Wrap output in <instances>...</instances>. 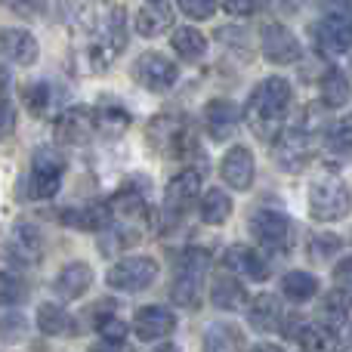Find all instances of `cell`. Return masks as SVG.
Here are the masks:
<instances>
[{
  "label": "cell",
  "instance_id": "cell-43",
  "mask_svg": "<svg viewBox=\"0 0 352 352\" xmlns=\"http://www.w3.org/2000/svg\"><path fill=\"white\" fill-rule=\"evenodd\" d=\"M219 3H223V10L229 16H254L263 6V0H219Z\"/></svg>",
  "mask_w": 352,
  "mask_h": 352
},
{
  "label": "cell",
  "instance_id": "cell-4",
  "mask_svg": "<svg viewBox=\"0 0 352 352\" xmlns=\"http://www.w3.org/2000/svg\"><path fill=\"white\" fill-rule=\"evenodd\" d=\"M352 210V195L346 182L337 176H324L316 179L309 188V213L318 223H337Z\"/></svg>",
  "mask_w": 352,
  "mask_h": 352
},
{
  "label": "cell",
  "instance_id": "cell-11",
  "mask_svg": "<svg viewBox=\"0 0 352 352\" xmlns=\"http://www.w3.org/2000/svg\"><path fill=\"white\" fill-rule=\"evenodd\" d=\"M316 50L324 56H340L352 50V16L349 12H328L322 22L312 28Z\"/></svg>",
  "mask_w": 352,
  "mask_h": 352
},
{
  "label": "cell",
  "instance_id": "cell-36",
  "mask_svg": "<svg viewBox=\"0 0 352 352\" xmlns=\"http://www.w3.org/2000/svg\"><path fill=\"white\" fill-rule=\"evenodd\" d=\"M328 148L334 155H352V115H343L340 121L331 124L328 130Z\"/></svg>",
  "mask_w": 352,
  "mask_h": 352
},
{
  "label": "cell",
  "instance_id": "cell-40",
  "mask_svg": "<svg viewBox=\"0 0 352 352\" xmlns=\"http://www.w3.org/2000/svg\"><path fill=\"white\" fill-rule=\"evenodd\" d=\"M179 3V10L186 12L188 19H195V22H207V19H213V12H217V0H176Z\"/></svg>",
  "mask_w": 352,
  "mask_h": 352
},
{
  "label": "cell",
  "instance_id": "cell-32",
  "mask_svg": "<svg viewBox=\"0 0 352 352\" xmlns=\"http://www.w3.org/2000/svg\"><path fill=\"white\" fill-rule=\"evenodd\" d=\"M303 352H337V331L328 328V324H306L303 334L297 337Z\"/></svg>",
  "mask_w": 352,
  "mask_h": 352
},
{
  "label": "cell",
  "instance_id": "cell-1",
  "mask_svg": "<svg viewBox=\"0 0 352 352\" xmlns=\"http://www.w3.org/2000/svg\"><path fill=\"white\" fill-rule=\"evenodd\" d=\"M78 41L90 72H105L127 47V12L115 0H93L78 16Z\"/></svg>",
  "mask_w": 352,
  "mask_h": 352
},
{
  "label": "cell",
  "instance_id": "cell-25",
  "mask_svg": "<svg viewBox=\"0 0 352 352\" xmlns=\"http://www.w3.org/2000/svg\"><path fill=\"white\" fill-rule=\"evenodd\" d=\"M201 352H244V334L229 322H217L204 331Z\"/></svg>",
  "mask_w": 352,
  "mask_h": 352
},
{
  "label": "cell",
  "instance_id": "cell-29",
  "mask_svg": "<svg viewBox=\"0 0 352 352\" xmlns=\"http://www.w3.org/2000/svg\"><path fill=\"white\" fill-rule=\"evenodd\" d=\"M349 309H352V294L340 291V287H334V291H328L322 297V306H318V316H322V322L328 324V328H340L343 322L349 318Z\"/></svg>",
  "mask_w": 352,
  "mask_h": 352
},
{
  "label": "cell",
  "instance_id": "cell-45",
  "mask_svg": "<svg viewBox=\"0 0 352 352\" xmlns=\"http://www.w3.org/2000/svg\"><path fill=\"white\" fill-rule=\"evenodd\" d=\"M90 352H133V349H130L124 340L121 343H118V340H102L99 346H93Z\"/></svg>",
  "mask_w": 352,
  "mask_h": 352
},
{
  "label": "cell",
  "instance_id": "cell-35",
  "mask_svg": "<svg viewBox=\"0 0 352 352\" xmlns=\"http://www.w3.org/2000/svg\"><path fill=\"white\" fill-rule=\"evenodd\" d=\"M12 250H16L22 260H37L41 256V250H43V238H41V232L34 229V226H19L16 229V241H12Z\"/></svg>",
  "mask_w": 352,
  "mask_h": 352
},
{
  "label": "cell",
  "instance_id": "cell-31",
  "mask_svg": "<svg viewBox=\"0 0 352 352\" xmlns=\"http://www.w3.org/2000/svg\"><path fill=\"white\" fill-rule=\"evenodd\" d=\"M96 127L102 136H121L130 127V111L115 102L96 105Z\"/></svg>",
  "mask_w": 352,
  "mask_h": 352
},
{
  "label": "cell",
  "instance_id": "cell-49",
  "mask_svg": "<svg viewBox=\"0 0 352 352\" xmlns=\"http://www.w3.org/2000/svg\"><path fill=\"white\" fill-rule=\"evenodd\" d=\"M6 80H10V78H6V72H3V68H0V93H6V87H10V84H6Z\"/></svg>",
  "mask_w": 352,
  "mask_h": 352
},
{
  "label": "cell",
  "instance_id": "cell-30",
  "mask_svg": "<svg viewBox=\"0 0 352 352\" xmlns=\"http://www.w3.org/2000/svg\"><path fill=\"white\" fill-rule=\"evenodd\" d=\"M170 43H173V53L179 56V59H186V62H198L201 56L207 53V37L201 34L198 28H192V25L176 28Z\"/></svg>",
  "mask_w": 352,
  "mask_h": 352
},
{
  "label": "cell",
  "instance_id": "cell-13",
  "mask_svg": "<svg viewBox=\"0 0 352 352\" xmlns=\"http://www.w3.org/2000/svg\"><path fill=\"white\" fill-rule=\"evenodd\" d=\"M260 47L263 56L275 65H294V62L303 56V47L294 37V31H287L281 22H266L260 31Z\"/></svg>",
  "mask_w": 352,
  "mask_h": 352
},
{
  "label": "cell",
  "instance_id": "cell-9",
  "mask_svg": "<svg viewBox=\"0 0 352 352\" xmlns=\"http://www.w3.org/2000/svg\"><path fill=\"white\" fill-rule=\"evenodd\" d=\"M93 133H99L96 109H87V105H72L53 124V136L59 146H87Z\"/></svg>",
  "mask_w": 352,
  "mask_h": 352
},
{
  "label": "cell",
  "instance_id": "cell-34",
  "mask_svg": "<svg viewBox=\"0 0 352 352\" xmlns=\"http://www.w3.org/2000/svg\"><path fill=\"white\" fill-rule=\"evenodd\" d=\"M50 102H53V90H50V84H43V80H34V84H25L22 87V105L34 118L47 115Z\"/></svg>",
  "mask_w": 352,
  "mask_h": 352
},
{
  "label": "cell",
  "instance_id": "cell-41",
  "mask_svg": "<svg viewBox=\"0 0 352 352\" xmlns=\"http://www.w3.org/2000/svg\"><path fill=\"white\" fill-rule=\"evenodd\" d=\"M16 124H19V115H16V105L0 99V140L16 133Z\"/></svg>",
  "mask_w": 352,
  "mask_h": 352
},
{
  "label": "cell",
  "instance_id": "cell-42",
  "mask_svg": "<svg viewBox=\"0 0 352 352\" xmlns=\"http://www.w3.org/2000/svg\"><path fill=\"white\" fill-rule=\"evenodd\" d=\"M0 3H3L6 10L19 12V16H41L47 0H0Z\"/></svg>",
  "mask_w": 352,
  "mask_h": 352
},
{
  "label": "cell",
  "instance_id": "cell-5",
  "mask_svg": "<svg viewBox=\"0 0 352 352\" xmlns=\"http://www.w3.org/2000/svg\"><path fill=\"white\" fill-rule=\"evenodd\" d=\"M158 272H161V266L155 256H124V260H118L109 269L105 281H109L111 291L136 294V291H146L158 278Z\"/></svg>",
  "mask_w": 352,
  "mask_h": 352
},
{
  "label": "cell",
  "instance_id": "cell-23",
  "mask_svg": "<svg viewBox=\"0 0 352 352\" xmlns=\"http://www.w3.org/2000/svg\"><path fill=\"white\" fill-rule=\"evenodd\" d=\"M37 328L47 337H74L78 334V324H74L72 312L59 303H41V309H37Z\"/></svg>",
  "mask_w": 352,
  "mask_h": 352
},
{
  "label": "cell",
  "instance_id": "cell-6",
  "mask_svg": "<svg viewBox=\"0 0 352 352\" xmlns=\"http://www.w3.org/2000/svg\"><path fill=\"white\" fill-rule=\"evenodd\" d=\"M62 176H65V158L56 148H41L31 158V173H28V195L37 201H47L59 192Z\"/></svg>",
  "mask_w": 352,
  "mask_h": 352
},
{
  "label": "cell",
  "instance_id": "cell-10",
  "mask_svg": "<svg viewBox=\"0 0 352 352\" xmlns=\"http://www.w3.org/2000/svg\"><path fill=\"white\" fill-rule=\"evenodd\" d=\"M312 155H316V142L303 127H294L275 140V164L285 173H300L312 161Z\"/></svg>",
  "mask_w": 352,
  "mask_h": 352
},
{
  "label": "cell",
  "instance_id": "cell-8",
  "mask_svg": "<svg viewBox=\"0 0 352 352\" xmlns=\"http://www.w3.org/2000/svg\"><path fill=\"white\" fill-rule=\"evenodd\" d=\"M130 74H133V80L140 87H146L148 93H167L176 87V80H179V68H176L173 59H167L164 53H142L140 59L133 62V68H130Z\"/></svg>",
  "mask_w": 352,
  "mask_h": 352
},
{
  "label": "cell",
  "instance_id": "cell-12",
  "mask_svg": "<svg viewBox=\"0 0 352 352\" xmlns=\"http://www.w3.org/2000/svg\"><path fill=\"white\" fill-rule=\"evenodd\" d=\"M201 195V173L198 170H179L173 176L170 182H167L164 188V217H167V226H173L176 219L182 217V213L188 210V207L198 201Z\"/></svg>",
  "mask_w": 352,
  "mask_h": 352
},
{
  "label": "cell",
  "instance_id": "cell-15",
  "mask_svg": "<svg viewBox=\"0 0 352 352\" xmlns=\"http://www.w3.org/2000/svg\"><path fill=\"white\" fill-rule=\"evenodd\" d=\"M133 328L136 337L142 343H155V340H164L176 331V316L164 306H142L133 318Z\"/></svg>",
  "mask_w": 352,
  "mask_h": 352
},
{
  "label": "cell",
  "instance_id": "cell-50",
  "mask_svg": "<svg viewBox=\"0 0 352 352\" xmlns=\"http://www.w3.org/2000/svg\"><path fill=\"white\" fill-rule=\"evenodd\" d=\"M324 3H337V0H324Z\"/></svg>",
  "mask_w": 352,
  "mask_h": 352
},
{
  "label": "cell",
  "instance_id": "cell-46",
  "mask_svg": "<svg viewBox=\"0 0 352 352\" xmlns=\"http://www.w3.org/2000/svg\"><path fill=\"white\" fill-rule=\"evenodd\" d=\"M340 352H352V322H349V328L343 331V337H340Z\"/></svg>",
  "mask_w": 352,
  "mask_h": 352
},
{
  "label": "cell",
  "instance_id": "cell-22",
  "mask_svg": "<svg viewBox=\"0 0 352 352\" xmlns=\"http://www.w3.org/2000/svg\"><path fill=\"white\" fill-rule=\"evenodd\" d=\"M167 28H173V6L167 0H148L140 12H136V31L142 37H158Z\"/></svg>",
  "mask_w": 352,
  "mask_h": 352
},
{
  "label": "cell",
  "instance_id": "cell-33",
  "mask_svg": "<svg viewBox=\"0 0 352 352\" xmlns=\"http://www.w3.org/2000/svg\"><path fill=\"white\" fill-rule=\"evenodd\" d=\"M281 291H285L287 300H294V303H306V300H312L318 294V278L309 272H287L285 278H281Z\"/></svg>",
  "mask_w": 352,
  "mask_h": 352
},
{
  "label": "cell",
  "instance_id": "cell-47",
  "mask_svg": "<svg viewBox=\"0 0 352 352\" xmlns=\"http://www.w3.org/2000/svg\"><path fill=\"white\" fill-rule=\"evenodd\" d=\"M250 352H285V349L275 346V343H256V346L250 349Z\"/></svg>",
  "mask_w": 352,
  "mask_h": 352
},
{
  "label": "cell",
  "instance_id": "cell-17",
  "mask_svg": "<svg viewBox=\"0 0 352 352\" xmlns=\"http://www.w3.org/2000/svg\"><path fill=\"white\" fill-rule=\"evenodd\" d=\"M244 111L238 109L232 99H213V102H207L204 109V121H207V130H210V136L217 142L229 140L232 133H235V127L241 124Z\"/></svg>",
  "mask_w": 352,
  "mask_h": 352
},
{
  "label": "cell",
  "instance_id": "cell-21",
  "mask_svg": "<svg viewBox=\"0 0 352 352\" xmlns=\"http://www.w3.org/2000/svg\"><path fill=\"white\" fill-rule=\"evenodd\" d=\"M62 213V223L78 226V229H90V232H105L111 226V207L105 201H90L80 207H68Z\"/></svg>",
  "mask_w": 352,
  "mask_h": 352
},
{
  "label": "cell",
  "instance_id": "cell-18",
  "mask_svg": "<svg viewBox=\"0 0 352 352\" xmlns=\"http://www.w3.org/2000/svg\"><path fill=\"white\" fill-rule=\"evenodd\" d=\"M0 56L12 65H34L37 41L25 28H0Z\"/></svg>",
  "mask_w": 352,
  "mask_h": 352
},
{
  "label": "cell",
  "instance_id": "cell-27",
  "mask_svg": "<svg viewBox=\"0 0 352 352\" xmlns=\"http://www.w3.org/2000/svg\"><path fill=\"white\" fill-rule=\"evenodd\" d=\"M318 96H322L324 109H343L352 96L349 78L340 72V68H328V72L322 74V84H318Z\"/></svg>",
  "mask_w": 352,
  "mask_h": 352
},
{
  "label": "cell",
  "instance_id": "cell-19",
  "mask_svg": "<svg viewBox=\"0 0 352 352\" xmlns=\"http://www.w3.org/2000/svg\"><path fill=\"white\" fill-rule=\"evenodd\" d=\"M90 287H93V269L80 260L59 269V275H56V281H53V291L59 294L62 300H80Z\"/></svg>",
  "mask_w": 352,
  "mask_h": 352
},
{
  "label": "cell",
  "instance_id": "cell-7",
  "mask_svg": "<svg viewBox=\"0 0 352 352\" xmlns=\"http://www.w3.org/2000/svg\"><path fill=\"white\" fill-rule=\"evenodd\" d=\"M250 229V238H256V244L266 250H275V254H285L294 241V223L285 217L281 210H256L248 223Z\"/></svg>",
  "mask_w": 352,
  "mask_h": 352
},
{
  "label": "cell",
  "instance_id": "cell-16",
  "mask_svg": "<svg viewBox=\"0 0 352 352\" xmlns=\"http://www.w3.org/2000/svg\"><path fill=\"white\" fill-rule=\"evenodd\" d=\"M223 263L229 272L244 275V278H254V281L269 278V263L263 260L260 250L248 248V244H232V248L223 254Z\"/></svg>",
  "mask_w": 352,
  "mask_h": 352
},
{
  "label": "cell",
  "instance_id": "cell-24",
  "mask_svg": "<svg viewBox=\"0 0 352 352\" xmlns=\"http://www.w3.org/2000/svg\"><path fill=\"white\" fill-rule=\"evenodd\" d=\"M210 300H213V306H217V309H226V312L241 309L244 303H250V300H248V287H244L241 281L235 278V272L213 278V285H210Z\"/></svg>",
  "mask_w": 352,
  "mask_h": 352
},
{
  "label": "cell",
  "instance_id": "cell-39",
  "mask_svg": "<svg viewBox=\"0 0 352 352\" xmlns=\"http://www.w3.org/2000/svg\"><path fill=\"white\" fill-rule=\"evenodd\" d=\"M96 334L102 337V340L121 343L124 337H127V324H124V318H118L115 312H99L96 316Z\"/></svg>",
  "mask_w": 352,
  "mask_h": 352
},
{
  "label": "cell",
  "instance_id": "cell-14",
  "mask_svg": "<svg viewBox=\"0 0 352 352\" xmlns=\"http://www.w3.org/2000/svg\"><path fill=\"white\" fill-rule=\"evenodd\" d=\"M219 173H223V182L229 188H238V192H248L254 186L256 176V164H254V152L244 146H232L229 152L219 161Z\"/></svg>",
  "mask_w": 352,
  "mask_h": 352
},
{
  "label": "cell",
  "instance_id": "cell-3",
  "mask_svg": "<svg viewBox=\"0 0 352 352\" xmlns=\"http://www.w3.org/2000/svg\"><path fill=\"white\" fill-rule=\"evenodd\" d=\"M146 140L155 152L161 155H179V158H188V155H201L198 146H195V136L188 130L186 118L170 115V111H161L148 121L146 127Z\"/></svg>",
  "mask_w": 352,
  "mask_h": 352
},
{
  "label": "cell",
  "instance_id": "cell-48",
  "mask_svg": "<svg viewBox=\"0 0 352 352\" xmlns=\"http://www.w3.org/2000/svg\"><path fill=\"white\" fill-rule=\"evenodd\" d=\"M152 352H179V349H176L173 343H161V346H158V349H152Z\"/></svg>",
  "mask_w": 352,
  "mask_h": 352
},
{
  "label": "cell",
  "instance_id": "cell-44",
  "mask_svg": "<svg viewBox=\"0 0 352 352\" xmlns=\"http://www.w3.org/2000/svg\"><path fill=\"white\" fill-rule=\"evenodd\" d=\"M334 285L340 287V291L352 294V256H346V260H340L334 266Z\"/></svg>",
  "mask_w": 352,
  "mask_h": 352
},
{
  "label": "cell",
  "instance_id": "cell-28",
  "mask_svg": "<svg viewBox=\"0 0 352 352\" xmlns=\"http://www.w3.org/2000/svg\"><path fill=\"white\" fill-rule=\"evenodd\" d=\"M198 213L207 226H223L232 217V198L223 188H207L198 201Z\"/></svg>",
  "mask_w": 352,
  "mask_h": 352
},
{
  "label": "cell",
  "instance_id": "cell-20",
  "mask_svg": "<svg viewBox=\"0 0 352 352\" xmlns=\"http://www.w3.org/2000/svg\"><path fill=\"white\" fill-rule=\"evenodd\" d=\"M248 322H250V328L260 331V334H272V331H278L281 324H285V312H281L278 297H272V294H260V297H254L250 306H248Z\"/></svg>",
  "mask_w": 352,
  "mask_h": 352
},
{
  "label": "cell",
  "instance_id": "cell-26",
  "mask_svg": "<svg viewBox=\"0 0 352 352\" xmlns=\"http://www.w3.org/2000/svg\"><path fill=\"white\" fill-rule=\"evenodd\" d=\"M204 272L207 269H195V266H179L170 287V297L176 306H198L201 297V285H204Z\"/></svg>",
  "mask_w": 352,
  "mask_h": 352
},
{
  "label": "cell",
  "instance_id": "cell-2",
  "mask_svg": "<svg viewBox=\"0 0 352 352\" xmlns=\"http://www.w3.org/2000/svg\"><path fill=\"white\" fill-rule=\"evenodd\" d=\"M291 102H294V90L278 74H272V78L260 80L254 87L248 105H244V121L254 130L256 140L275 142L285 133V118L291 111Z\"/></svg>",
  "mask_w": 352,
  "mask_h": 352
},
{
  "label": "cell",
  "instance_id": "cell-38",
  "mask_svg": "<svg viewBox=\"0 0 352 352\" xmlns=\"http://www.w3.org/2000/svg\"><path fill=\"white\" fill-rule=\"evenodd\" d=\"M340 248H343V241L337 235H331V232H322V235H312V241H309V256L312 260H334L337 254H340Z\"/></svg>",
  "mask_w": 352,
  "mask_h": 352
},
{
  "label": "cell",
  "instance_id": "cell-37",
  "mask_svg": "<svg viewBox=\"0 0 352 352\" xmlns=\"http://www.w3.org/2000/svg\"><path fill=\"white\" fill-rule=\"evenodd\" d=\"M28 297V285L16 272H0V306H16Z\"/></svg>",
  "mask_w": 352,
  "mask_h": 352
}]
</instances>
